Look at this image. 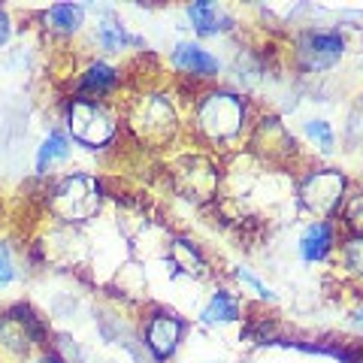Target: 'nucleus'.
Wrapping results in <instances>:
<instances>
[{
	"label": "nucleus",
	"mask_w": 363,
	"mask_h": 363,
	"mask_svg": "<svg viewBox=\"0 0 363 363\" xmlns=\"http://www.w3.org/2000/svg\"><path fill=\"white\" fill-rule=\"evenodd\" d=\"M100 185L91 176H67L55 185L49 197V209L55 212V218H61L67 224H82L88 218H94L100 209Z\"/></svg>",
	"instance_id": "f257e3e1"
},
{
	"label": "nucleus",
	"mask_w": 363,
	"mask_h": 363,
	"mask_svg": "<svg viewBox=\"0 0 363 363\" xmlns=\"http://www.w3.org/2000/svg\"><path fill=\"white\" fill-rule=\"evenodd\" d=\"M242 121H245V104L242 97L230 94V91H212L197 106V128L215 143L236 136L242 130Z\"/></svg>",
	"instance_id": "f03ea898"
},
{
	"label": "nucleus",
	"mask_w": 363,
	"mask_h": 363,
	"mask_svg": "<svg viewBox=\"0 0 363 363\" xmlns=\"http://www.w3.org/2000/svg\"><path fill=\"white\" fill-rule=\"evenodd\" d=\"M67 128H70L76 143L88 145V149H100V145H106L116 136V118L97 100L76 97L70 112H67Z\"/></svg>",
	"instance_id": "7ed1b4c3"
},
{
	"label": "nucleus",
	"mask_w": 363,
	"mask_h": 363,
	"mask_svg": "<svg viewBox=\"0 0 363 363\" xmlns=\"http://www.w3.org/2000/svg\"><path fill=\"white\" fill-rule=\"evenodd\" d=\"M342 194H345V176L339 169H318L300 188L303 206L315 215H321V218H327V215H333L339 209Z\"/></svg>",
	"instance_id": "20e7f679"
},
{
	"label": "nucleus",
	"mask_w": 363,
	"mask_h": 363,
	"mask_svg": "<svg viewBox=\"0 0 363 363\" xmlns=\"http://www.w3.org/2000/svg\"><path fill=\"white\" fill-rule=\"evenodd\" d=\"M130 121H133L136 133L152 145H164L167 140H173V133H176V112L164 97H143L140 106L133 109Z\"/></svg>",
	"instance_id": "39448f33"
},
{
	"label": "nucleus",
	"mask_w": 363,
	"mask_h": 363,
	"mask_svg": "<svg viewBox=\"0 0 363 363\" xmlns=\"http://www.w3.org/2000/svg\"><path fill=\"white\" fill-rule=\"evenodd\" d=\"M43 327L37 321V315L25 306H16V309H6L0 315V345H4L9 354L25 357L33 342H40Z\"/></svg>",
	"instance_id": "423d86ee"
},
{
	"label": "nucleus",
	"mask_w": 363,
	"mask_h": 363,
	"mask_svg": "<svg viewBox=\"0 0 363 363\" xmlns=\"http://www.w3.org/2000/svg\"><path fill=\"white\" fill-rule=\"evenodd\" d=\"M342 49H345V43L339 33L315 30L300 40V61L306 70H327V67H333L342 58Z\"/></svg>",
	"instance_id": "0eeeda50"
},
{
	"label": "nucleus",
	"mask_w": 363,
	"mask_h": 363,
	"mask_svg": "<svg viewBox=\"0 0 363 363\" xmlns=\"http://www.w3.org/2000/svg\"><path fill=\"white\" fill-rule=\"evenodd\" d=\"M179 339H182V321L176 315H167V312L152 315L149 327H145V345L152 348V354L157 360L173 357V351L179 348Z\"/></svg>",
	"instance_id": "6e6552de"
},
{
	"label": "nucleus",
	"mask_w": 363,
	"mask_h": 363,
	"mask_svg": "<svg viewBox=\"0 0 363 363\" xmlns=\"http://www.w3.org/2000/svg\"><path fill=\"white\" fill-rule=\"evenodd\" d=\"M173 64L179 67L182 73L203 76V79L218 76V70H221L218 58H215L209 49L197 45V43H179V45H176V52H173Z\"/></svg>",
	"instance_id": "1a4fd4ad"
},
{
	"label": "nucleus",
	"mask_w": 363,
	"mask_h": 363,
	"mask_svg": "<svg viewBox=\"0 0 363 363\" xmlns=\"http://www.w3.org/2000/svg\"><path fill=\"white\" fill-rule=\"evenodd\" d=\"M188 18H191V28L200 33H221V30L233 28L230 16H224V9H218L215 4H206V0H203V4H191Z\"/></svg>",
	"instance_id": "9d476101"
},
{
	"label": "nucleus",
	"mask_w": 363,
	"mask_h": 363,
	"mask_svg": "<svg viewBox=\"0 0 363 363\" xmlns=\"http://www.w3.org/2000/svg\"><path fill=\"white\" fill-rule=\"evenodd\" d=\"M333 245V230L327 221H315L306 227L303 240H300V255L303 260H309V264H315V260H324L327 252H330Z\"/></svg>",
	"instance_id": "9b49d317"
},
{
	"label": "nucleus",
	"mask_w": 363,
	"mask_h": 363,
	"mask_svg": "<svg viewBox=\"0 0 363 363\" xmlns=\"http://www.w3.org/2000/svg\"><path fill=\"white\" fill-rule=\"evenodd\" d=\"M116 82H118V73L112 70V67L91 64L88 73L82 76V82H79V91L85 94V100H91V97H100V94H106V91H112Z\"/></svg>",
	"instance_id": "f8f14e48"
},
{
	"label": "nucleus",
	"mask_w": 363,
	"mask_h": 363,
	"mask_svg": "<svg viewBox=\"0 0 363 363\" xmlns=\"http://www.w3.org/2000/svg\"><path fill=\"white\" fill-rule=\"evenodd\" d=\"M85 21V6H70V4H61V6H52L45 13V25L58 33H76Z\"/></svg>",
	"instance_id": "ddd939ff"
},
{
	"label": "nucleus",
	"mask_w": 363,
	"mask_h": 363,
	"mask_svg": "<svg viewBox=\"0 0 363 363\" xmlns=\"http://www.w3.org/2000/svg\"><path fill=\"white\" fill-rule=\"evenodd\" d=\"M67 155H70V143H67V136L61 130H52L43 140L40 152H37V173H45L55 161H64Z\"/></svg>",
	"instance_id": "4468645a"
},
{
	"label": "nucleus",
	"mask_w": 363,
	"mask_h": 363,
	"mask_svg": "<svg viewBox=\"0 0 363 363\" xmlns=\"http://www.w3.org/2000/svg\"><path fill=\"white\" fill-rule=\"evenodd\" d=\"M97 43L104 45L106 52H121V49H128V45H143V40L128 33L118 21H104V25L97 28Z\"/></svg>",
	"instance_id": "2eb2a0df"
},
{
	"label": "nucleus",
	"mask_w": 363,
	"mask_h": 363,
	"mask_svg": "<svg viewBox=\"0 0 363 363\" xmlns=\"http://www.w3.org/2000/svg\"><path fill=\"white\" fill-rule=\"evenodd\" d=\"M236 315H240V309H236L233 297L227 291H218V294H212V300L206 303V309H203V321L227 324V321H236Z\"/></svg>",
	"instance_id": "dca6fc26"
},
{
	"label": "nucleus",
	"mask_w": 363,
	"mask_h": 363,
	"mask_svg": "<svg viewBox=\"0 0 363 363\" xmlns=\"http://www.w3.org/2000/svg\"><path fill=\"white\" fill-rule=\"evenodd\" d=\"M169 260L179 267V269H185L191 272V276H206V264H203V257L200 252L191 242L185 240H176L173 242V252H169Z\"/></svg>",
	"instance_id": "f3484780"
},
{
	"label": "nucleus",
	"mask_w": 363,
	"mask_h": 363,
	"mask_svg": "<svg viewBox=\"0 0 363 363\" xmlns=\"http://www.w3.org/2000/svg\"><path fill=\"white\" fill-rule=\"evenodd\" d=\"M306 133H309V140H315L324 152L333 149V130H330V124H327V121H321V118L306 121Z\"/></svg>",
	"instance_id": "a211bd4d"
},
{
	"label": "nucleus",
	"mask_w": 363,
	"mask_h": 363,
	"mask_svg": "<svg viewBox=\"0 0 363 363\" xmlns=\"http://www.w3.org/2000/svg\"><path fill=\"white\" fill-rule=\"evenodd\" d=\"M345 221H348V227H351V230H354L357 236H363V191L348 200V206H345Z\"/></svg>",
	"instance_id": "6ab92c4d"
},
{
	"label": "nucleus",
	"mask_w": 363,
	"mask_h": 363,
	"mask_svg": "<svg viewBox=\"0 0 363 363\" xmlns=\"http://www.w3.org/2000/svg\"><path fill=\"white\" fill-rule=\"evenodd\" d=\"M345 267L351 272H357V276H363V236H354L345 245Z\"/></svg>",
	"instance_id": "aec40b11"
},
{
	"label": "nucleus",
	"mask_w": 363,
	"mask_h": 363,
	"mask_svg": "<svg viewBox=\"0 0 363 363\" xmlns=\"http://www.w3.org/2000/svg\"><path fill=\"white\" fill-rule=\"evenodd\" d=\"M16 279V264H13V252H9L6 242H0V288L13 285Z\"/></svg>",
	"instance_id": "412c9836"
},
{
	"label": "nucleus",
	"mask_w": 363,
	"mask_h": 363,
	"mask_svg": "<svg viewBox=\"0 0 363 363\" xmlns=\"http://www.w3.org/2000/svg\"><path fill=\"white\" fill-rule=\"evenodd\" d=\"M236 276H240V279L245 281V285H248V288H252V291L257 294L260 300H276V294H272V291L264 285V281H260V279L255 276V272H248L245 267H240V269H236Z\"/></svg>",
	"instance_id": "4be33fe9"
},
{
	"label": "nucleus",
	"mask_w": 363,
	"mask_h": 363,
	"mask_svg": "<svg viewBox=\"0 0 363 363\" xmlns=\"http://www.w3.org/2000/svg\"><path fill=\"white\" fill-rule=\"evenodd\" d=\"M9 33H13V21H9L6 9H0V49H4V45H6Z\"/></svg>",
	"instance_id": "5701e85b"
},
{
	"label": "nucleus",
	"mask_w": 363,
	"mask_h": 363,
	"mask_svg": "<svg viewBox=\"0 0 363 363\" xmlns=\"http://www.w3.org/2000/svg\"><path fill=\"white\" fill-rule=\"evenodd\" d=\"M33 363H64V360H61L58 354H43V357H37Z\"/></svg>",
	"instance_id": "b1692460"
},
{
	"label": "nucleus",
	"mask_w": 363,
	"mask_h": 363,
	"mask_svg": "<svg viewBox=\"0 0 363 363\" xmlns=\"http://www.w3.org/2000/svg\"><path fill=\"white\" fill-rule=\"evenodd\" d=\"M357 321H363V312H360V315H357Z\"/></svg>",
	"instance_id": "393cba45"
}]
</instances>
